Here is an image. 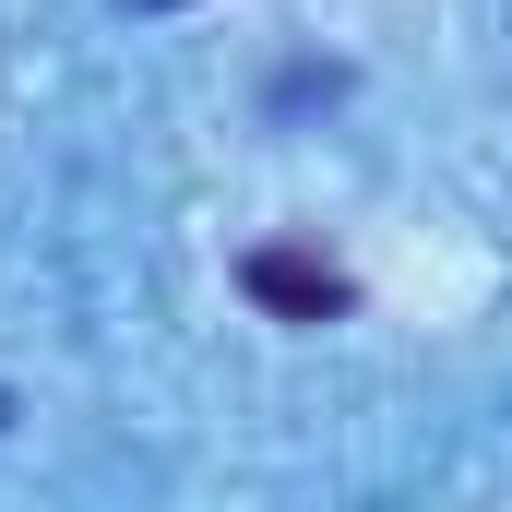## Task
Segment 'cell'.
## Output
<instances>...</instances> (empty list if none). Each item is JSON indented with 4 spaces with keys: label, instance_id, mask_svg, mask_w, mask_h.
Returning <instances> with one entry per match:
<instances>
[{
    "label": "cell",
    "instance_id": "6da1fadb",
    "mask_svg": "<svg viewBox=\"0 0 512 512\" xmlns=\"http://www.w3.org/2000/svg\"><path fill=\"white\" fill-rule=\"evenodd\" d=\"M239 286L274 298V310H298V322L346 310V274H334V262H310V251H251V262H239Z\"/></svg>",
    "mask_w": 512,
    "mask_h": 512
},
{
    "label": "cell",
    "instance_id": "7a4b0ae2",
    "mask_svg": "<svg viewBox=\"0 0 512 512\" xmlns=\"http://www.w3.org/2000/svg\"><path fill=\"white\" fill-rule=\"evenodd\" d=\"M155 12H179V0H155Z\"/></svg>",
    "mask_w": 512,
    "mask_h": 512
}]
</instances>
